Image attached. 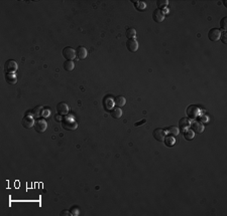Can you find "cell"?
<instances>
[{
	"instance_id": "obj_1",
	"label": "cell",
	"mask_w": 227,
	"mask_h": 216,
	"mask_svg": "<svg viewBox=\"0 0 227 216\" xmlns=\"http://www.w3.org/2000/svg\"><path fill=\"white\" fill-rule=\"evenodd\" d=\"M17 68H18V64H17V62L13 59L7 60V62H5V64H4L5 74H13L14 71L17 70Z\"/></svg>"
},
{
	"instance_id": "obj_2",
	"label": "cell",
	"mask_w": 227,
	"mask_h": 216,
	"mask_svg": "<svg viewBox=\"0 0 227 216\" xmlns=\"http://www.w3.org/2000/svg\"><path fill=\"white\" fill-rule=\"evenodd\" d=\"M62 127L65 130H68V131H74V130L77 129V123L75 122L73 118H66L64 120V122L62 123Z\"/></svg>"
},
{
	"instance_id": "obj_3",
	"label": "cell",
	"mask_w": 227,
	"mask_h": 216,
	"mask_svg": "<svg viewBox=\"0 0 227 216\" xmlns=\"http://www.w3.org/2000/svg\"><path fill=\"white\" fill-rule=\"evenodd\" d=\"M34 130L37 133H45V130L48 128V124L44 119H37L34 122Z\"/></svg>"
},
{
	"instance_id": "obj_4",
	"label": "cell",
	"mask_w": 227,
	"mask_h": 216,
	"mask_svg": "<svg viewBox=\"0 0 227 216\" xmlns=\"http://www.w3.org/2000/svg\"><path fill=\"white\" fill-rule=\"evenodd\" d=\"M63 56H64L66 59L73 60V59H75V57L77 56V54H76V50H75L73 47L67 46L63 50Z\"/></svg>"
},
{
	"instance_id": "obj_5",
	"label": "cell",
	"mask_w": 227,
	"mask_h": 216,
	"mask_svg": "<svg viewBox=\"0 0 227 216\" xmlns=\"http://www.w3.org/2000/svg\"><path fill=\"white\" fill-rule=\"evenodd\" d=\"M199 112H200L199 108H198L197 106L191 105L187 108L186 114H187V116H188L189 118H191V119H195V118H197L198 116H199Z\"/></svg>"
},
{
	"instance_id": "obj_6",
	"label": "cell",
	"mask_w": 227,
	"mask_h": 216,
	"mask_svg": "<svg viewBox=\"0 0 227 216\" xmlns=\"http://www.w3.org/2000/svg\"><path fill=\"white\" fill-rule=\"evenodd\" d=\"M191 130L194 132V133H198V134H201L203 133L204 129H205V127L201 122H198V121H194V122L191 123Z\"/></svg>"
},
{
	"instance_id": "obj_7",
	"label": "cell",
	"mask_w": 227,
	"mask_h": 216,
	"mask_svg": "<svg viewBox=\"0 0 227 216\" xmlns=\"http://www.w3.org/2000/svg\"><path fill=\"white\" fill-rule=\"evenodd\" d=\"M126 47L130 52H136L138 50L139 44L135 39H128L126 42Z\"/></svg>"
},
{
	"instance_id": "obj_8",
	"label": "cell",
	"mask_w": 227,
	"mask_h": 216,
	"mask_svg": "<svg viewBox=\"0 0 227 216\" xmlns=\"http://www.w3.org/2000/svg\"><path fill=\"white\" fill-rule=\"evenodd\" d=\"M220 36H221V30L218 29V28H212L208 33V37L211 41H217V40L220 39Z\"/></svg>"
},
{
	"instance_id": "obj_9",
	"label": "cell",
	"mask_w": 227,
	"mask_h": 216,
	"mask_svg": "<svg viewBox=\"0 0 227 216\" xmlns=\"http://www.w3.org/2000/svg\"><path fill=\"white\" fill-rule=\"evenodd\" d=\"M166 131L163 129H162V128H157V129H156L154 131V133H153V135H154V138L156 139L157 141H159V142H163V139H165V137H166Z\"/></svg>"
},
{
	"instance_id": "obj_10",
	"label": "cell",
	"mask_w": 227,
	"mask_h": 216,
	"mask_svg": "<svg viewBox=\"0 0 227 216\" xmlns=\"http://www.w3.org/2000/svg\"><path fill=\"white\" fill-rule=\"evenodd\" d=\"M57 112L61 116H66L69 113V106L65 102H61L57 105Z\"/></svg>"
},
{
	"instance_id": "obj_11",
	"label": "cell",
	"mask_w": 227,
	"mask_h": 216,
	"mask_svg": "<svg viewBox=\"0 0 227 216\" xmlns=\"http://www.w3.org/2000/svg\"><path fill=\"white\" fill-rule=\"evenodd\" d=\"M153 18L156 22H163V20H165V13H163V11L162 9H156L154 11L153 13Z\"/></svg>"
},
{
	"instance_id": "obj_12",
	"label": "cell",
	"mask_w": 227,
	"mask_h": 216,
	"mask_svg": "<svg viewBox=\"0 0 227 216\" xmlns=\"http://www.w3.org/2000/svg\"><path fill=\"white\" fill-rule=\"evenodd\" d=\"M21 124H22V126L26 129H30V128H31V127H33L34 121H33V116H24V118L21 121Z\"/></svg>"
},
{
	"instance_id": "obj_13",
	"label": "cell",
	"mask_w": 227,
	"mask_h": 216,
	"mask_svg": "<svg viewBox=\"0 0 227 216\" xmlns=\"http://www.w3.org/2000/svg\"><path fill=\"white\" fill-rule=\"evenodd\" d=\"M103 105L106 110H112L114 108V100L111 97H105L104 100H103Z\"/></svg>"
},
{
	"instance_id": "obj_14",
	"label": "cell",
	"mask_w": 227,
	"mask_h": 216,
	"mask_svg": "<svg viewBox=\"0 0 227 216\" xmlns=\"http://www.w3.org/2000/svg\"><path fill=\"white\" fill-rule=\"evenodd\" d=\"M76 54L79 59H85L88 56V51L84 46H79L76 50Z\"/></svg>"
},
{
	"instance_id": "obj_15",
	"label": "cell",
	"mask_w": 227,
	"mask_h": 216,
	"mask_svg": "<svg viewBox=\"0 0 227 216\" xmlns=\"http://www.w3.org/2000/svg\"><path fill=\"white\" fill-rule=\"evenodd\" d=\"M111 114V117H113L114 119H120V118L122 117V110L119 108V106H114L113 109L111 110L110 112Z\"/></svg>"
},
{
	"instance_id": "obj_16",
	"label": "cell",
	"mask_w": 227,
	"mask_h": 216,
	"mask_svg": "<svg viewBox=\"0 0 227 216\" xmlns=\"http://www.w3.org/2000/svg\"><path fill=\"white\" fill-rule=\"evenodd\" d=\"M5 82L9 85H15L17 82V76L13 74H5Z\"/></svg>"
},
{
	"instance_id": "obj_17",
	"label": "cell",
	"mask_w": 227,
	"mask_h": 216,
	"mask_svg": "<svg viewBox=\"0 0 227 216\" xmlns=\"http://www.w3.org/2000/svg\"><path fill=\"white\" fill-rule=\"evenodd\" d=\"M190 125H191V122L188 118H182V119L179 121V127L183 130L188 129L189 127H190Z\"/></svg>"
},
{
	"instance_id": "obj_18",
	"label": "cell",
	"mask_w": 227,
	"mask_h": 216,
	"mask_svg": "<svg viewBox=\"0 0 227 216\" xmlns=\"http://www.w3.org/2000/svg\"><path fill=\"white\" fill-rule=\"evenodd\" d=\"M42 112H44V106H36L33 110V112H31V114H33V117L34 116L36 118H39L42 116Z\"/></svg>"
},
{
	"instance_id": "obj_19",
	"label": "cell",
	"mask_w": 227,
	"mask_h": 216,
	"mask_svg": "<svg viewBox=\"0 0 227 216\" xmlns=\"http://www.w3.org/2000/svg\"><path fill=\"white\" fill-rule=\"evenodd\" d=\"M114 104L117 106H123L126 104V99L123 96H117L115 99H114Z\"/></svg>"
},
{
	"instance_id": "obj_20",
	"label": "cell",
	"mask_w": 227,
	"mask_h": 216,
	"mask_svg": "<svg viewBox=\"0 0 227 216\" xmlns=\"http://www.w3.org/2000/svg\"><path fill=\"white\" fill-rule=\"evenodd\" d=\"M163 142H165L166 146L173 147L175 145V143H176V140H175L174 136H171V135H169V136H166L165 137V139H163Z\"/></svg>"
},
{
	"instance_id": "obj_21",
	"label": "cell",
	"mask_w": 227,
	"mask_h": 216,
	"mask_svg": "<svg viewBox=\"0 0 227 216\" xmlns=\"http://www.w3.org/2000/svg\"><path fill=\"white\" fill-rule=\"evenodd\" d=\"M166 131H168V133L171 135V136H177V135H179V133H180V129L178 128L177 126L169 127V128L166 129Z\"/></svg>"
},
{
	"instance_id": "obj_22",
	"label": "cell",
	"mask_w": 227,
	"mask_h": 216,
	"mask_svg": "<svg viewBox=\"0 0 227 216\" xmlns=\"http://www.w3.org/2000/svg\"><path fill=\"white\" fill-rule=\"evenodd\" d=\"M184 138H185L186 140H192L193 138L195 137V133L192 130H188V129H186V130H184Z\"/></svg>"
},
{
	"instance_id": "obj_23",
	"label": "cell",
	"mask_w": 227,
	"mask_h": 216,
	"mask_svg": "<svg viewBox=\"0 0 227 216\" xmlns=\"http://www.w3.org/2000/svg\"><path fill=\"white\" fill-rule=\"evenodd\" d=\"M64 68L67 71H72L74 70L75 68V63L74 62H72V60H67V62H64Z\"/></svg>"
},
{
	"instance_id": "obj_24",
	"label": "cell",
	"mask_w": 227,
	"mask_h": 216,
	"mask_svg": "<svg viewBox=\"0 0 227 216\" xmlns=\"http://www.w3.org/2000/svg\"><path fill=\"white\" fill-rule=\"evenodd\" d=\"M136 36V30L134 28H128L126 30V37L128 39H134Z\"/></svg>"
},
{
	"instance_id": "obj_25",
	"label": "cell",
	"mask_w": 227,
	"mask_h": 216,
	"mask_svg": "<svg viewBox=\"0 0 227 216\" xmlns=\"http://www.w3.org/2000/svg\"><path fill=\"white\" fill-rule=\"evenodd\" d=\"M157 6H159V9H160V8L166 7V5L169 4V1L168 0H157Z\"/></svg>"
},
{
	"instance_id": "obj_26",
	"label": "cell",
	"mask_w": 227,
	"mask_h": 216,
	"mask_svg": "<svg viewBox=\"0 0 227 216\" xmlns=\"http://www.w3.org/2000/svg\"><path fill=\"white\" fill-rule=\"evenodd\" d=\"M134 3H135V7L137 8L138 10H143L145 9L146 7V4L145 2H140V1H134Z\"/></svg>"
},
{
	"instance_id": "obj_27",
	"label": "cell",
	"mask_w": 227,
	"mask_h": 216,
	"mask_svg": "<svg viewBox=\"0 0 227 216\" xmlns=\"http://www.w3.org/2000/svg\"><path fill=\"white\" fill-rule=\"evenodd\" d=\"M220 27H221V29H222L223 31L226 30V28H227V17H223V18L221 19Z\"/></svg>"
},
{
	"instance_id": "obj_28",
	"label": "cell",
	"mask_w": 227,
	"mask_h": 216,
	"mask_svg": "<svg viewBox=\"0 0 227 216\" xmlns=\"http://www.w3.org/2000/svg\"><path fill=\"white\" fill-rule=\"evenodd\" d=\"M70 212H71L72 215H75V216H77V215L80 214V210H79V208L77 206H73V207H72Z\"/></svg>"
},
{
	"instance_id": "obj_29",
	"label": "cell",
	"mask_w": 227,
	"mask_h": 216,
	"mask_svg": "<svg viewBox=\"0 0 227 216\" xmlns=\"http://www.w3.org/2000/svg\"><path fill=\"white\" fill-rule=\"evenodd\" d=\"M220 39L222 40V42L224 43V44H226V43H227V33H226V31H224L223 33H221Z\"/></svg>"
},
{
	"instance_id": "obj_30",
	"label": "cell",
	"mask_w": 227,
	"mask_h": 216,
	"mask_svg": "<svg viewBox=\"0 0 227 216\" xmlns=\"http://www.w3.org/2000/svg\"><path fill=\"white\" fill-rule=\"evenodd\" d=\"M51 115V110L50 109H44V112H42V117L47 118Z\"/></svg>"
},
{
	"instance_id": "obj_31",
	"label": "cell",
	"mask_w": 227,
	"mask_h": 216,
	"mask_svg": "<svg viewBox=\"0 0 227 216\" xmlns=\"http://www.w3.org/2000/svg\"><path fill=\"white\" fill-rule=\"evenodd\" d=\"M60 215H61V216H71L72 214H71L70 211H68V210H63Z\"/></svg>"
},
{
	"instance_id": "obj_32",
	"label": "cell",
	"mask_w": 227,
	"mask_h": 216,
	"mask_svg": "<svg viewBox=\"0 0 227 216\" xmlns=\"http://www.w3.org/2000/svg\"><path fill=\"white\" fill-rule=\"evenodd\" d=\"M146 122V120H145V119H143V120H141V121H140V122H136L135 124H134V126H135V127H138V126H141L142 125V124H145Z\"/></svg>"
},
{
	"instance_id": "obj_33",
	"label": "cell",
	"mask_w": 227,
	"mask_h": 216,
	"mask_svg": "<svg viewBox=\"0 0 227 216\" xmlns=\"http://www.w3.org/2000/svg\"><path fill=\"white\" fill-rule=\"evenodd\" d=\"M56 121H61V115H56Z\"/></svg>"
}]
</instances>
